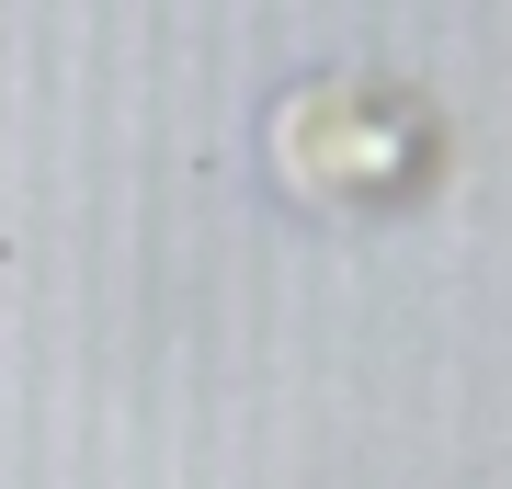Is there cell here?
<instances>
[{
  "label": "cell",
  "mask_w": 512,
  "mask_h": 489,
  "mask_svg": "<svg viewBox=\"0 0 512 489\" xmlns=\"http://www.w3.org/2000/svg\"><path fill=\"white\" fill-rule=\"evenodd\" d=\"M274 171L319 217H399L444 182V114L410 80H296L274 114Z\"/></svg>",
  "instance_id": "obj_1"
}]
</instances>
